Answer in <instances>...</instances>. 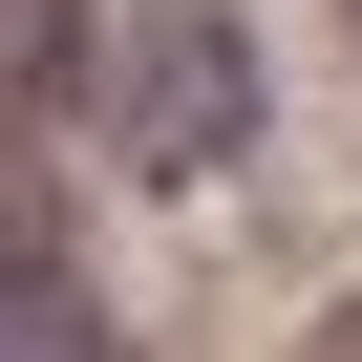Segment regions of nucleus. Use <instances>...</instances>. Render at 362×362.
<instances>
[{
  "label": "nucleus",
  "instance_id": "f257e3e1",
  "mask_svg": "<svg viewBox=\"0 0 362 362\" xmlns=\"http://www.w3.org/2000/svg\"><path fill=\"white\" fill-rule=\"evenodd\" d=\"M107 128H128L149 192H214V170L256 149V43L214 22V0H149V22L107 43Z\"/></svg>",
  "mask_w": 362,
  "mask_h": 362
},
{
  "label": "nucleus",
  "instance_id": "f03ea898",
  "mask_svg": "<svg viewBox=\"0 0 362 362\" xmlns=\"http://www.w3.org/2000/svg\"><path fill=\"white\" fill-rule=\"evenodd\" d=\"M0 320H86V277H64V170H43V128H0Z\"/></svg>",
  "mask_w": 362,
  "mask_h": 362
},
{
  "label": "nucleus",
  "instance_id": "7ed1b4c3",
  "mask_svg": "<svg viewBox=\"0 0 362 362\" xmlns=\"http://www.w3.org/2000/svg\"><path fill=\"white\" fill-rule=\"evenodd\" d=\"M0 362H86V320H0Z\"/></svg>",
  "mask_w": 362,
  "mask_h": 362
},
{
  "label": "nucleus",
  "instance_id": "20e7f679",
  "mask_svg": "<svg viewBox=\"0 0 362 362\" xmlns=\"http://www.w3.org/2000/svg\"><path fill=\"white\" fill-rule=\"evenodd\" d=\"M320 362H362V298H341V320H320Z\"/></svg>",
  "mask_w": 362,
  "mask_h": 362
}]
</instances>
